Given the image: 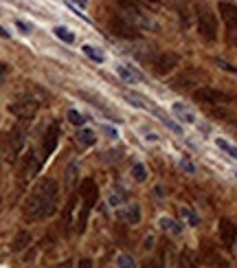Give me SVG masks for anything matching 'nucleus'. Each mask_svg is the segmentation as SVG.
Returning a JSON list of instances; mask_svg holds the SVG:
<instances>
[{"label":"nucleus","instance_id":"1","mask_svg":"<svg viewBox=\"0 0 237 268\" xmlns=\"http://www.w3.org/2000/svg\"><path fill=\"white\" fill-rule=\"evenodd\" d=\"M57 205H59V185L55 178L44 176L38 180L31 193L24 200V218L31 222H42L55 215Z\"/></svg>","mask_w":237,"mask_h":268},{"label":"nucleus","instance_id":"2","mask_svg":"<svg viewBox=\"0 0 237 268\" xmlns=\"http://www.w3.org/2000/svg\"><path fill=\"white\" fill-rule=\"evenodd\" d=\"M26 123L29 121H18L7 134L0 141V156L4 158V163L13 165L20 158L22 149L26 145Z\"/></svg>","mask_w":237,"mask_h":268},{"label":"nucleus","instance_id":"3","mask_svg":"<svg viewBox=\"0 0 237 268\" xmlns=\"http://www.w3.org/2000/svg\"><path fill=\"white\" fill-rule=\"evenodd\" d=\"M97 200H99V187L92 178H83L79 183V213H77V231L83 233L88 227V218H90L92 209H95Z\"/></svg>","mask_w":237,"mask_h":268},{"label":"nucleus","instance_id":"4","mask_svg":"<svg viewBox=\"0 0 237 268\" xmlns=\"http://www.w3.org/2000/svg\"><path fill=\"white\" fill-rule=\"evenodd\" d=\"M193 101L204 108H222V105L231 103V95L224 90H217V88H211V86H202L193 90Z\"/></svg>","mask_w":237,"mask_h":268},{"label":"nucleus","instance_id":"5","mask_svg":"<svg viewBox=\"0 0 237 268\" xmlns=\"http://www.w3.org/2000/svg\"><path fill=\"white\" fill-rule=\"evenodd\" d=\"M40 110V101L33 95H22L18 97L13 103H9V112L18 119V121H33V117Z\"/></svg>","mask_w":237,"mask_h":268},{"label":"nucleus","instance_id":"6","mask_svg":"<svg viewBox=\"0 0 237 268\" xmlns=\"http://www.w3.org/2000/svg\"><path fill=\"white\" fill-rule=\"evenodd\" d=\"M198 33L206 42H215L217 40V20H215V13H211V9L204 7V4L198 7Z\"/></svg>","mask_w":237,"mask_h":268},{"label":"nucleus","instance_id":"7","mask_svg":"<svg viewBox=\"0 0 237 268\" xmlns=\"http://www.w3.org/2000/svg\"><path fill=\"white\" fill-rule=\"evenodd\" d=\"M57 143H59V123L53 121L51 125L44 130L42 141H40V147H38V154H40V158H42V163H46L48 158L53 156Z\"/></svg>","mask_w":237,"mask_h":268},{"label":"nucleus","instance_id":"8","mask_svg":"<svg viewBox=\"0 0 237 268\" xmlns=\"http://www.w3.org/2000/svg\"><path fill=\"white\" fill-rule=\"evenodd\" d=\"M44 167L42 158H40L38 149L31 147L29 152L24 154V158H22V165H20V185H26L31 178H35L38 176V171Z\"/></svg>","mask_w":237,"mask_h":268},{"label":"nucleus","instance_id":"9","mask_svg":"<svg viewBox=\"0 0 237 268\" xmlns=\"http://www.w3.org/2000/svg\"><path fill=\"white\" fill-rule=\"evenodd\" d=\"M110 29H112L114 35H118V38H123V40L140 38L138 26L132 24V18H127L125 13H117V16H112V20H110Z\"/></svg>","mask_w":237,"mask_h":268},{"label":"nucleus","instance_id":"10","mask_svg":"<svg viewBox=\"0 0 237 268\" xmlns=\"http://www.w3.org/2000/svg\"><path fill=\"white\" fill-rule=\"evenodd\" d=\"M178 64H180V55H176V53H158V55L149 62L154 75H158V77L169 75Z\"/></svg>","mask_w":237,"mask_h":268},{"label":"nucleus","instance_id":"11","mask_svg":"<svg viewBox=\"0 0 237 268\" xmlns=\"http://www.w3.org/2000/svg\"><path fill=\"white\" fill-rule=\"evenodd\" d=\"M219 240H222V244L226 246V248H233V246L237 244V227L233 220L228 218H222L219 220Z\"/></svg>","mask_w":237,"mask_h":268},{"label":"nucleus","instance_id":"12","mask_svg":"<svg viewBox=\"0 0 237 268\" xmlns=\"http://www.w3.org/2000/svg\"><path fill=\"white\" fill-rule=\"evenodd\" d=\"M217 11L222 16L224 24L228 26V31L237 29V4L228 2V0H219L217 2Z\"/></svg>","mask_w":237,"mask_h":268},{"label":"nucleus","instance_id":"13","mask_svg":"<svg viewBox=\"0 0 237 268\" xmlns=\"http://www.w3.org/2000/svg\"><path fill=\"white\" fill-rule=\"evenodd\" d=\"M121 13H125L132 20H143V11H140V0H117Z\"/></svg>","mask_w":237,"mask_h":268},{"label":"nucleus","instance_id":"14","mask_svg":"<svg viewBox=\"0 0 237 268\" xmlns=\"http://www.w3.org/2000/svg\"><path fill=\"white\" fill-rule=\"evenodd\" d=\"M118 215H121L127 224H138L140 222V206L138 205H127L118 211Z\"/></svg>","mask_w":237,"mask_h":268},{"label":"nucleus","instance_id":"15","mask_svg":"<svg viewBox=\"0 0 237 268\" xmlns=\"http://www.w3.org/2000/svg\"><path fill=\"white\" fill-rule=\"evenodd\" d=\"M171 112H174L182 123H196V114H193L184 103H174L171 105Z\"/></svg>","mask_w":237,"mask_h":268},{"label":"nucleus","instance_id":"16","mask_svg":"<svg viewBox=\"0 0 237 268\" xmlns=\"http://www.w3.org/2000/svg\"><path fill=\"white\" fill-rule=\"evenodd\" d=\"M77 141L83 145V147H90V145L97 143V134L90 130V127H81V130L77 132Z\"/></svg>","mask_w":237,"mask_h":268},{"label":"nucleus","instance_id":"17","mask_svg":"<svg viewBox=\"0 0 237 268\" xmlns=\"http://www.w3.org/2000/svg\"><path fill=\"white\" fill-rule=\"evenodd\" d=\"M114 70H117L118 77H121L123 82H127V83H134L136 79H140V75H138V73H132V70L127 68V66H123V64H118Z\"/></svg>","mask_w":237,"mask_h":268},{"label":"nucleus","instance_id":"18","mask_svg":"<svg viewBox=\"0 0 237 268\" xmlns=\"http://www.w3.org/2000/svg\"><path fill=\"white\" fill-rule=\"evenodd\" d=\"M29 242H31V233L29 231H20L16 235V240H13L11 250H22L24 246H29Z\"/></svg>","mask_w":237,"mask_h":268},{"label":"nucleus","instance_id":"19","mask_svg":"<svg viewBox=\"0 0 237 268\" xmlns=\"http://www.w3.org/2000/svg\"><path fill=\"white\" fill-rule=\"evenodd\" d=\"M83 53H86L92 62H97V64H103V62H105V55L101 51H97L92 44H83Z\"/></svg>","mask_w":237,"mask_h":268},{"label":"nucleus","instance_id":"20","mask_svg":"<svg viewBox=\"0 0 237 268\" xmlns=\"http://www.w3.org/2000/svg\"><path fill=\"white\" fill-rule=\"evenodd\" d=\"M53 33H55L57 38H59L61 42H66V44H73L75 42V33L70 29H66V26H55V29H53Z\"/></svg>","mask_w":237,"mask_h":268},{"label":"nucleus","instance_id":"21","mask_svg":"<svg viewBox=\"0 0 237 268\" xmlns=\"http://www.w3.org/2000/svg\"><path fill=\"white\" fill-rule=\"evenodd\" d=\"M132 178H134L136 183H145V180H147V167H145L143 163H134V167H132Z\"/></svg>","mask_w":237,"mask_h":268},{"label":"nucleus","instance_id":"22","mask_svg":"<svg viewBox=\"0 0 237 268\" xmlns=\"http://www.w3.org/2000/svg\"><path fill=\"white\" fill-rule=\"evenodd\" d=\"M160 227L165 228V231L174 233V235H180V233H182V227H180L176 220H171V218H160Z\"/></svg>","mask_w":237,"mask_h":268},{"label":"nucleus","instance_id":"23","mask_svg":"<svg viewBox=\"0 0 237 268\" xmlns=\"http://www.w3.org/2000/svg\"><path fill=\"white\" fill-rule=\"evenodd\" d=\"M215 145H217L222 152H226L231 158H237V147L233 143H228V141H224V139H215Z\"/></svg>","mask_w":237,"mask_h":268},{"label":"nucleus","instance_id":"24","mask_svg":"<svg viewBox=\"0 0 237 268\" xmlns=\"http://www.w3.org/2000/svg\"><path fill=\"white\" fill-rule=\"evenodd\" d=\"M66 117H68V121L73 123V125H79V127H81L83 123H86V117H83L81 112H77L75 108H70L68 112H66Z\"/></svg>","mask_w":237,"mask_h":268},{"label":"nucleus","instance_id":"25","mask_svg":"<svg viewBox=\"0 0 237 268\" xmlns=\"http://www.w3.org/2000/svg\"><path fill=\"white\" fill-rule=\"evenodd\" d=\"M125 99L130 105H136V108H145V99L138 95H134V92H125Z\"/></svg>","mask_w":237,"mask_h":268},{"label":"nucleus","instance_id":"26","mask_svg":"<svg viewBox=\"0 0 237 268\" xmlns=\"http://www.w3.org/2000/svg\"><path fill=\"white\" fill-rule=\"evenodd\" d=\"M160 121H162V123H165V125H167V127H169V130H171V132H176V134H182V127H180V125H178V123L169 121V119H165V117H160Z\"/></svg>","mask_w":237,"mask_h":268},{"label":"nucleus","instance_id":"27","mask_svg":"<svg viewBox=\"0 0 237 268\" xmlns=\"http://www.w3.org/2000/svg\"><path fill=\"white\" fill-rule=\"evenodd\" d=\"M182 213H184V218L191 222V227H198V222H200V218H198L196 213H193L191 209H182Z\"/></svg>","mask_w":237,"mask_h":268},{"label":"nucleus","instance_id":"28","mask_svg":"<svg viewBox=\"0 0 237 268\" xmlns=\"http://www.w3.org/2000/svg\"><path fill=\"white\" fill-rule=\"evenodd\" d=\"M118 266H134L130 255H118Z\"/></svg>","mask_w":237,"mask_h":268},{"label":"nucleus","instance_id":"29","mask_svg":"<svg viewBox=\"0 0 237 268\" xmlns=\"http://www.w3.org/2000/svg\"><path fill=\"white\" fill-rule=\"evenodd\" d=\"M180 167H182L184 171H189V174H196V167H193V163H189V161H180Z\"/></svg>","mask_w":237,"mask_h":268},{"label":"nucleus","instance_id":"30","mask_svg":"<svg viewBox=\"0 0 237 268\" xmlns=\"http://www.w3.org/2000/svg\"><path fill=\"white\" fill-rule=\"evenodd\" d=\"M215 62H217V66H219V68H224V70H231V73H237V68H235V66L226 64V62H222V60H215Z\"/></svg>","mask_w":237,"mask_h":268},{"label":"nucleus","instance_id":"31","mask_svg":"<svg viewBox=\"0 0 237 268\" xmlns=\"http://www.w3.org/2000/svg\"><path fill=\"white\" fill-rule=\"evenodd\" d=\"M16 26L22 31V33H31V26H29V24H24L22 20H16Z\"/></svg>","mask_w":237,"mask_h":268},{"label":"nucleus","instance_id":"32","mask_svg":"<svg viewBox=\"0 0 237 268\" xmlns=\"http://www.w3.org/2000/svg\"><path fill=\"white\" fill-rule=\"evenodd\" d=\"M7 70H9L7 64H2V62H0V82H2V79L7 77Z\"/></svg>","mask_w":237,"mask_h":268},{"label":"nucleus","instance_id":"33","mask_svg":"<svg viewBox=\"0 0 237 268\" xmlns=\"http://www.w3.org/2000/svg\"><path fill=\"white\" fill-rule=\"evenodd\" d=\"M231 33V38H233V42H235V46H237V29H233V31H228Z\"/></svg>","mask_w":237,"mask_h":268},{"label":"nucleus","instance_id":"34","mask_svg":"<svg viewBox=\"0 0 237 268\" xmlns=\"http://www.w3.org/2000/svg\"><path fill=\"white\" fill-rule=\"evenodd\" d=\"M0 38H4V40H9V31H4L2 26H0Z\"/></svg>","mask_w":237,"mask_h":268},{"label":"nucleus","instance_id":"35","mask_svg":"<svg viewBox=\"0 0 237 268\" xmlns=\"http://www.w3.org/2000/svg\"><path fill=\"white\" fill-rule=\"evenodd\" d=\"M73 2H75V4H79L81 9H86V0H73Z\"/></svg>","mask_w":237,"mask_h":268},{"label":"nucleus","instance_id":"36","mask_svg":"<svg viewBox=\"0 0 237 268\" xmlns=\"http://www.w3.org/2000/svg\"><path fill=\"white\" fill-rule=\"evenodd\" d=\"M145 2L152 4V7H158V4H160V0H145Z\"/></svg>","mask_w":237,"mask_h":268},{"label":"nucleus","instance_id":"37","mask_svg":"<svg viewBox=\"0 0 237 268\" xmlns=\"http://www.w3.org/2000/svg\"><path fill=\"white\" fill-rule=\"evenodd\" d=\"M233 125H235V130H237V119H235V121H233Z\"/></svg>","mask_w":237,"mask_h":268},{"label":"nucleus","instance_id":"38","mask_svg":"<svg viewBox=\"0 0 237 268\" xmlns=\"http://www.w3.org/2000/svg\"><path fill=\"white\" fill-rule=\"evenodd\" d=\"M0 206H2V198H0Z\"/></svg>","mask_w":237,"mask_h":268}]
</instances>
